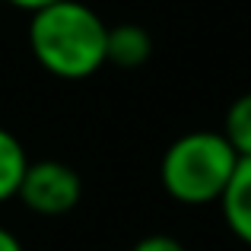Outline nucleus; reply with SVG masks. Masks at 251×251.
Here are the masks:
<instances>
[{"instance_id": "obj_6", "label": "nucleus", "mask_w": 251, "mask_h": 251, "mask_svg": "<svg viewBox=\"0 0 251 251\" xmlns=\"http://www.w3.org/2000/svg\"><path fill=\"white\" fill-rule=\"evenodd\" d=\"M25 169H29L25 147L19 143V137L13 134V130L0 127V203L13 201V197L19 194Z\"/></svg>"}, {"instance_id": "obj_5", "label": "nucleus", "mask_w": 251, "mask_h": 251, "mask_svg": "<svg viewBox=\"0 0 251 251\" xmlns=\"http://www.w3.org/2000/svg\"><path fill=\"white\" fill-rule=\"evenodd\" d=\"M153 54V38L143 25L137 23H121L108 29L105 42V64H115L121 70H137L150 61Z\"/></svg>"}, {"instance_id": "obj_7", "label": "nucleus", "mask_w": 251, "mask_h": 251, "mask_svg": "<svg viewBox=\"0 0 251 251\" xmlns=\"http://www.w3.org/2000/svg\"><path fill=\"white\" fill-rule=\"evenodd\" d=\"M220 134L229 140V147L235 150L239 159H251V92L239 96L229 105Z\"/></svg>"}, {"instance_id": "obj_9", "label": "nucleus", "mask_w": 251, "mask_h": 251, "mask_svg": "<svg viewBox=\"0 0 251 251\" xmlns=\"http://www.w3.org/2000/svg\"><path fill=\"white\" fill-rule=\"evenodd\" d=\"M3 3H13V6H19V10H25V13H38V10H45V6H51V3H61V0H3Z\"/></svg>"}, {"instance_id": "obj_10", "label": "nucleus", "mask_w": 251, "mask_h": 251, "mask_svg": "<svg viewBox=\"0 0 251 251\" xmlns=\"http://www.w3.org/2000/svg\"><path fill=\"white\" fill-rule=\"evenodd\" d=\"M0 251H23V242L3 226H0Z\"/></svg>"}, {"instance_id": "obj_2", "label": "nucleus", "mask_w": 251, "mask_h": 251, "mask_svg": "<svg viewBox=\"0 0 251 251\" xmlns=\"http://www.w3.org/2000/svg\"><path fill=\"white\" fill-rule=\"evenodd\" d=\"M239 169V156L220 130H191L169 143L159 162L162 191L184 207L220 203Z\"/></svg>"}, {"instance_id": "obj_11", "label": "nucleus", "mask_w": 251, "mask_h": 251, "mask_svg": "<svg viewBox=\"0 0 251 251\" xmlns=\"http://www.w3.org/2000/svg\"><path fill=\"white\" fill-rule=\"evenodd\" d=\"M0 3H3V0H0Z\"/></svg>"}, {"instance_id": "obj_3", "label": "nucleus", "mask_w": 251, "mask_h": 251, "mask_svg": "<svg viewBox=\"0 0 251 251\" xmlns=\"http://www.w3.org/2000/svg\"><path fill=\"white\" fill-rule=\"evenodd\" d=\"M16 197L38 216H64L80 203L83 178L61 159H38L29 162Z\"/></svg>"}, {"instance_id": "obj_4", "label": "nucleus", "mask_w": 251, "mask_h": 251, "mask_svg": "<svg viewBox=\"0 0 251 251\" xmlns=\"http://www.w3.org/2000/svg\"><path fill=\"white\" fill-rule=\"evenodd\" d=\"M220 207H223V220H226L229 232L242 245L251 248V159H239V169H235Z\"/></svg>"}, {"instance_id": "obj_8", "label": "nucleus", "mask_w": 251, "mask_h": 251, "mask_svg": "<svg viewBox=\"0 0 251 251\" xmlns=\"http://www.w3.org/2000/svg\"><path fill=\"white\" fill-rule=\"evenodd\" d=\"M130 251H188L181 245V242L175 239V235H166V232H150L143 235L140 242H137Z\"/></svg>"}, {"instance_id": "obj_1", "label": "nucleus", "mask_w": 251, "mask_h": 251, "mask_svg": "<svg viewBox=\"0 0 251 251\" xmlns=\"http://www.w3.org/2000/svg\"><path fill=\"white\" fill-rule=\"evenodd\" d=\"M108 25L92 6L80 0H61L32 13L29 48L38 67L61 80H86L105 67Z\"/></svg>"}]
</instances>
